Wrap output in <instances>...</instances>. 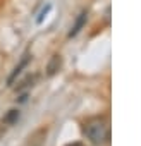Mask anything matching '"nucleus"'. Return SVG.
I'll list each match as a JSON object with an SVG mask.
<instances>
[{"instance_id":"nucleus-2","label":"nucleus","mask_w":141,"mask_h":146,"mask_svg":"<svg viewBox=\"0 0 141 146\" xmlns=\"http://www.w3.org/2000/svg\"><path fill=\"white\" fill-rule=\"evenodd\" d=\"M29 60H31V55H29V53H26V55L21 58V62H19V64L14 67V70L11 72V76L7 78V84H9V86H12V83L16 81V78H17V76L21 74V72H23V69H24V67L29 64Z\"/></svg>"},{"instance_id":"nucleus-5","label":"nucleus","mask_w":141,"mask_h":146,"mask_svg":"<svg viewBox=\"0 0 141 146\" xmlns=\"http://www.w3.org/2000/svg\"><path fill=\"white\" fill-rule=\"evenodd\" d=\"M19 119V110H9V113L4 117V124H14Z\"/></svg>"},{"instance_id":"nucleus-7","label":"nucleus","mask_w":141,"mask_h":146,"mask_svg":"<svg viewBox=\"0 0 141 146\" xmlns=\"http://www.w3.org/2000/svg\"><path fill=\"white\" fill-rule=\"evenodd\" d=\"M74 146H81V144H74Z\"/></svg>"},{"instance_id":"nucleus-4","label":"nucleus","mask_w":141,"mask_h":146,"mask_svg":"<svg viewBox=\"0 0 141 146\" xmlns=\"http://www.w3.org/2000/svg\"><path fill=\"white\" fill-rule=\"evenodd\" d=\"M60 67H62V57H60V55H53V57L50 58V62L47 64V74H48V76L57 74V72L60 70Z\"/></svg>"},{"instance_id":"nucleus-6","label":"nucleus","mask_w":141,"mask_h":146,"mask_svg":"<svg viewBox=\"0 0 141 146\" xmlns=\"http://www.w3.org/2000/svg\"><path fill=\"white\" fill-rule=\"evenodd\" d=\"M50 9H52V5H50V4H48V5H47V7H45V9H43V11H41V14H40V17H38V19H36V23H38V24H41V23H43V19H45V17H47V14H48V12H50Z\"/></svg>"},{"instance_id":"nucleus-3","label":"nucleus","mask_w":141,"mask_h":146,"mask_svg":"<svg viewBox=\"0 0 141 146\" xmlns=\"http://www.w3.org/2000/svg\"><path fill=\"white\" fill-rule=\"evenodd\" d=\"M86 19H88V12L86 11H83L81 14H79V17L76 19V23H74V26L70 28V31H69V38H74V36H78V33L84 28V24H86Z\"/></svg>"},{"instance_id":"nucleus-1","label":"nucleus","mask_w":141,"mask_h":146,"mask_svg":"<svg viewBox=\"0 0 141 146\" xmlns=\"http://www.w3.org/2000/svg\"><path fill=\"white\" fill-rule=\"evenodd\" d=\"M84 136L90 143L103 146L110 141V124L105 117H93L84 124Z\"/></svg>"}]
</instances>
